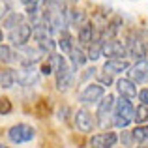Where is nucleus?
Masks as SVG:
<instances>
[{
	"mask_svg": "<svg viewBox=\"0 0 148 148\" xmlns=\"http://www.w3.org/2000/svg\"><path fill=\"white\" fill-rule=\"evenodd\" d=\"M8 139H10L13 145H26V143H32L36 139V127H32L30 124H15L8 130Z\"/></svg>",
	"mask_w": 148,
	"mask_h": 148,
	"instance_id": "4",
	"label": "nucleus"
},
{
	"mask_svg": "<svg viewBox=\"0 0 148 148\" xmlns=\"http://www.w3.org/2000/svg\"><path fill=\"white\" fill-rule=\"evenodd\" d=\"M116 92L120 94V98H126V99H133L137 96V84L133 81H130L127 77H122V79L116 81Z\"/></svg>",
	"mask_w": 148,
	"mask_h": 148,
	"instance_id": "16",
	"label": "nucleus"
},
{
	"mask_svg": "<svg viewBox=\"0 0 148 148\" xmlns=\"http://www.w3.org/2000/svg\"><path fill=\"white\" fill-rule=\"evenodd\" d=\"M103 56L107 60L111 58H126L127 51H126V43L118 38H112V40H103Z\"/></svg>",
	"mask_w": 148,
	"mask_h": 148,
	"instance_id": "10",
	"label": "nucleus"
},
{
	"mask_svg": "<svg viewBox=\"0 0 148 148\" xmlns=\"http://www.w3.org/2000/svg\"><path fill=\"white\" fill-rule=\"evenodd\" d=\"M98 79H99V84H101V86H105V84L109 86V84L112 83V77L109 75V73H103V71H101L99 75H98Z\"/></svg>",
	"mask_w": 148,
	"mask_h": 148,
	"instance_id": "30",
	"label": "nucleus"
},
{
	"mask_svg": "<svg viewBox=\"0 0 148 148\" xmlns=\"http://www.w3.org/2000/svg\"><path fill=\"white\" fill-rule=\"evenodd\" d=\"M68 112H69V107H64V109H60V111H58V118H60L62 122H66V120H68V116H66Z\"/></svg>",
	"mask_w": 148,
	"mask_h": 148,
	"instance_id": "32",
	"label": "nucleus"
},
{
	"mask_svg": "<svg viewBox=\"0 0 148 148\" xmlns=\"http://www.w3.org/2000/svg\"><path fill=\"white\" fill-rule=\"evenodd\" d=\"M0 148H10L8 145H2V143H0Z\"/></svg>",
	"mask_w": 148,
	"mask_h": 148,
	"instance_id": "38",
	"label": "nucleus"
},
{
	"mask_svg": "<svg viewBox=\"0 0 148 148\" xmlns=\"http://www.w3.org/2000/svg\"><path fill=\"white\" fill-rule=\"evenodd\" d=\"M133 112L135 105L131 103V99L118 98L114 99V109H112V126L118 130H126L131 122H133Z\"/></svg>",
	"mask_w": 148,
	"mask_h": 148,
	"instance_id": "2",
	"label": "nucleus"
},
{
	"mask_svg": "<svg viewBox=\"0 0 148 148\" xmlns=\"http://www.w3.org/2000/svg\"><path fill=\"white\" fill-rule=\"evenodd\" d=\"M25 17L26 15H23V13H17V11H11L10 15H8L6 19L2 21V25L6 26L8 30H13L15 26H19L21 23H25Z\"/></svg>",
	"mask_w": 148,
	"mask_h": 148,
	"instance_id": "23",
	"label": "nucleus"
},
{
	"mask_svg": "<svg viewBox=\"0 0 148 148\" xmlns=\"http://www.w3.org/2000/svg\"><path fill=\"white\" fill-rule=\"evenodd\" d=\"M51 73H53V60L47 56V60H43L40 66V75H51Z\"/></svg>",
	"mask_w": 148,
	"mask_h": 148,
	"instance_id": "29",
	"label": "nucleus"
},
{
	"mask_svg": "<svg viewBox=\"0 0 148 148\" xmlns=\"http://www.w3.org/2000/svg\"><path fill=\"white\" fill-rule=\"evenodd\" d=\"M105 96V86H101L99 83H88L83 90L79 92L77 99L86 107V105H98Z\"/></svg>",
	"mask_w": 148,
	"mask_h": 148,
	"instance_id": "6",
	"label": "nucleus"
},
{
	"mask_svg": "<svg viewBox=\"0 0 148 148\" xmlns=\"http://www.w3.org/2000/svg\"><path fill=\"white\" fill-rule=\"evenodd\" d=\"M130 60L127 58H111V60H105L103 64V73H109V75H120V73L127 71L130 69Z\"/></svg>",
	"mask_w": 148,
	"mask_h": 148,
	"instance_id": "14",
	"label": "nucleus"
},
{
	"mask_svg": "<svg viewBox=\"0 0 148 148\" xmlns=\"http://www.w3.org/2000/svg\"><path fill=\"white\" fill-rule=\"evenodd\" d=\"M68 62H69V66H71L73 71H77V69H81L88 62V56H86V53L83 51V47H77V45H75V47L68 53Z\"/></svg>",
	"mask_w": 148,
	"mask_h": 148,
	"instance_id": "17",
	"label": "nucleus"
},
{
	"mask_svg": "<svg viewBox=\"0 0 148 148\" xmlns=\"http://www.w3.org/2000/svg\"><path fill=\"white\" fill-rule=\"evenodd\" d=\"M56 47L60 49L64 54H68L69 51H71L73 47H75V41H73V36L68 32V30H62V32H60V38H58V41H56Z\"/></svg>",
	"mask_w": 148,
	"mask_h": 148,
	"instance_id": "19",
	"label": "nucleus"
},
{
	"mask_svg": "<svg viewBox=\"0 0 148 148\" xmlns=\"http://www.w3.org/2000/svg\"><path fill=\"white\" fill-rule=\"evenodd\" d=\"M126 43V51H127V56L135 58V60H141V58H148V45L146 41L139 36L137 32H130L124 40Z\"/></svg>",
	"mask_w": 148,
	"mask_h": 148,
	"instance_id": "5",
	"label": "nucleus"
},
{
	"mask_svg": "<svg viewBox=\"0 0 148 148\" xmlns=\"http://www.w3.org/2000/svg\"><path fill=\"white\" fill-rule=\"evenodd\" d=\"M112 109H114V96L111 94L103 96V99L98 103V111H96V126L101 127V130H107L111 126Z\"/></svg>",
	"mask_w": 148,
	"mask_h": 148,
	"instance_id": "3",
	"label": "nucleus"
},
{
	"mask_svg": "<svg viewBox=\"0 0 148 148\" xmlns=\"http://www.w3.org/2000/svg\"><path fill=\"white\" fill-rule=\"evenodd\" d=\"M79 148H92V146H90V145H81Z\"/></svg>",
	"mask_w": 148,
	"mask_h": 148,
	"instance_id": "37",
	"label": "nucleus"
},
{
	"mask_svg": "<svg viewBox=\"0 0 148 148\" xmlns=\"http://www.w3.org/2000/svg\"><path fill=\"white\" fill-rule=\"evenodd\" d=\"M94 71H96L94 68H92V69H84V73H83V77H81V79H83V81H86L90 75H94Z\"/></svg>",
	"mask_w": 148,
	"mask_h": 148,
	"instance_id": "33",
	"label": "nucleus"
},
{
	"mask_svg": "<svg viewBox=\"0 0 148 148\" xmlns=\"http://www.w3.org/2000/svg\"><path fill=\"white\" fill-rule=\"evenodd\" d=\"M8 38H10L11 45L17 49L25 47V45H28L30 38H32V25L30 23H21L19 26H15L13 30H10V34H8Z\"/></svg>",
	"mask_w": 148,
	"mask_h": 148,
	"instance_id": "8",
	"label": "nucleus"
},
{
	"mask_svg": "<svg viewBox=\"0 0 148 148\" xmlns=\"http://www.w3.org/2000/svg\"><path fill=\"white\" fill-rule=\"evenodd\" d=\"M127 79L133 81L135 84L148 83V58L135 60V64L130 66V69H127Z\"/></svg>",
	"mask_w": 148,
	"mask_h": 148,
	"instance_id": "11",
	"label": "nucleus"
},
{
	"mask_svg": "<svg viewBox=\"0 0 148 148\" xmlns=\"http://www.w3.org/2000/svg\"><path fill=\"white\" fill-rule=\"evenodd\" d=\"M2 41H4V32L0 30V43H2Z\"/></svg>",
	"mask_w": 148,
	"mask_h": 148,
	"instance_id": "36",
	"label": "nucleus"
},
{
	"mask_svg": "<svg viewBox=\"0 0 148 148\" xmlns=\"http://www.w3.org/2000/svg\"><path fill=\"white\" fill-rule=\"evenodd\" d=\"M146 120H148V105L139 103L135 107V112H133V122L137 126H141V124H146Z\"/></svg>",
	"mask_w": 148,
	"mask_h": 148,
	"instance_id": "25",
	"label": "nucleus"
},
{
	"mask_svg": "<svg viewBox=\"0 0 148 148\" xmlns=\"http://www.w3.org/2000/svg\"><path fill=\"white\" fill-rule=\"evenodd\" d=\"M137 98L141 101V105H148V88H141L137 92Z\"/></svg>",
	"mask_w": 148,
	"mask_h": 148,
	"instance_id": "31",
	"label": "nucleus"
},
{
	"mask_svg": "<svg viewBox=\"0 0 148 148\" xmlns=\"http://www.w3.org/2000/svg\"><path fill=\"white\" fill-rule=\"evenodd\" d=\"M51 60H53V73H54V81H56V90L66 92L73 86V75L75 71L71 69L68 58L62 56V54H49Z\"/></svg>",
	"mask_w": 148,
	"mask_h": 148,
	"instance_id": "1",
	"label": "nucleus"
},
{
	"mask_svg": "<svg viewBox=\"0 0 148 148\" xmlns=\"http://www.w3.org/2000/svg\"><path fill=\"white\" fill-rule=\"evenodd\" d=\"M86 21V15L81 10H75V8H68V26H81Z\"/></svg>",
	"mask_w": 148,
	"mask_h": 148,
	"instance_id": "21",
	"label": "nucleus"
},
{
	"mask_svg": "<svg viewBox=\"0 0 148 148\" xmlns=\"http://www.w3.org/2000/svg\"><path fill=\"white\" fill-rule=\"evenodd\" d=\"M34 0H21V4H25V6H28V4H32Z\"/></svg>",
	"mask_w": 148,
	"mask_h": 148,
	"instance_id": "35",
	"label": "nucleus"
},
{
	"mask_svg": "<svg viewBox=\"0 0 148 148\" xmlns=\"http://www.w3.org/2000/svg\"><path fill=\"white\" fill-rule=\"evenodd\" d=\"M60 4H64L66 8H73V4H77V0H58Z\"/></svg>",
	"mask_w": 148,
	"mask_h": 148,
	"instance_id": "34",
	"label": "nucleus"
},
{
	"mask_svg": "<svg viewBox=\"0 0 148 148\" xmlns=\"http://www.w3.org/2000/svg\"><path fill=\"white\" fill-rule=\"evenodd\" d=\"M13 111V105L8 98H0V116H6Z\"/></svg>",
	"mask_w": 148,
	"mask_h": 148,
	"instance_id": "27",
	"label": "nucleus"
},
{
	"mask_svg": "<svg viewBox=\"0 0 148 148\" xmlns=\"http://www.w3.org/2000/svg\"><path fill=\"white\" fill-rule=\"evenodd\" d=\"M15 84H17V69L2 66L0 68V86L8 90V88H13Z\"/></svg>",
	"mask_w": 148,
	"mask_h": 148,
	"instance_id": "18",
	"label": "nucleus"
},
{
	"mask_svg": "<svg viewBox=\"0 0 148 148\" xmlns=\"http://www.w3.org/2000/svg\"><path fill=\"white\" fill-rule=\"evenodd\" d=\"M122 26H124V21L122 17H118V15H114V17H111L107 21V25H105L103 32L99 34L103 40H112V38H118V34L122 32Z\"/></svg>",
	"mask_w": 148,
	"mask_h": 148,
	"instance_id": "15",
	"label": "nucleus"
},
{
	"mask_svg": "<svg viewBox=\"0 0 148 148\" xmlns=\"http://www.w3.org/2000/svg\"><path fill=\"white\" fill-rule=\"evenodd\" d=\"M86 56H88V60H92V62H96L98 58L103 56V38H101V36L94 41V43L88 45V53H86Z\"/></svg>",
	"mask_w": 148,
	"mask_h": 148,
	"instance_id": "20",
	"label": "nucleus"
},
{
	"mask_svg": "<svg viewBox=\"0 0 148 148\" xmlns=\"http://www.w3.org/2000/svg\"><path fill=\"white\" fill-rule=\"evenodd\" d=\"M73 122H75V127L81 131V133H92L96 130V118L86 107H81L73 112Z\"/></svg>",
	"mask_w": 148,
	"mask_h": 148,
	"instance_id": "7",
	"label": "nucleus"
},
{
	"mask_svg": "<svg viewBox=\"0 0 148 148\" xmlns=\"http://www.w3.org/2000/svg\"><path fill=\"white\" fill-rule=\"evenodd\" d=\"M118 141L122 143L124 148H131L135 145V139H133V133H131V130H122V133L118 135Z\"/></svg>",
	"mask_w": 148,
	"mask_h": 148,
	"instance_id": "26",
	"label": "nucleus"
},
{
	"mask_svg": "<svg viewBox=\"0 0 148 148\" xmlns=\"http://www.w3.org/2000/svg\"><path fill=\"white\" fill-rule=\"evenodd\" d=\"M118 145V133L114 131H101V133H94L90 137V146L92 148H114Z\"/></svg>",
	"mask_w": 148,
	"mask_h": 148,
	"instance_id": "12",
	"label": "nucleus"
},
{
	"mask_svg": "<svg viewBox=\"0 0 148 148\" xmlns=\"http://www.w3.org/2000/svg\"><path fill=\"white\" fill-rule=\"evenodd\" d=\"M15 58H17V53H15L10 45L0 43V64L8 66V64H11V62H15Z\"/></svg>",
	"mask_w": 148,
	"mask_h": 148,
	"instance_id": "22",
	"label": "nucleus"
},
{
	"mask_svg": "<svg viewBox=\"0 0 148 148\" xmlns=\"http://www.w3.org/2000/svg\"><path fill=\"white\" fill-rule=\"evenodd\" d=\"M99 38V34L96 32V25L92 21H84L77 30V40H79L81 47H88L90 43H94Z\"/></svg>",
	"mask_w": 148,
	"mask_h": 148,
	"instance_id": "13",
	"label": "nucleus"
},
{
	"mask_svg": "<svg viewBox=\"0 0 148 148\" xmlns=\"http://www.w3.org/2000/svg\"><path fill=\"white\" fill-rule=\"evenodd\" d=\"M133 133V139L137 145H143V143H148V124H141V126H135V130H131Z\"/></svg>",
	"mask_w": 148,
	"mask_h": 148,
	"instance_id": "24",
	"label": "nucleus"
},
{
	"mask_svg": "<svg viewBox=\"0 0 148 148\" xmlns=\"http://www.w3.org/2000/svg\"><path fill=\"white\" fill-rule=\"evenodd\" d=\"M10 13H11V2L10 0H0V21H4Z\"/></svg>",
	"mask_w": 148,
	"mask_h": 148,
	"instance_id": "28",
	"label": "nucleus"
},
{
	"mask_svg": "<svg viewBox=\"0 0 148 148\" xmlns=\"http://www.w3.org/2000/svg\"><path fill=\"white\" fill-rule=\"evenodd\" d=\"M40 71L36 66H21V69H17V84L26 88H32L40 83Z\"/></svg>",
	"mask_w": 148,
	"mask_h": 148,
	"instance_id": "9",
	"label": "nucleus"
}]
</instances>
